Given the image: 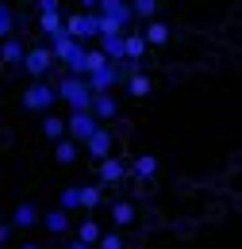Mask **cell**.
I'll return each mask as SVG.
<instances>
[{
	"mask_svg": "<svg viewBox=\"0 0 242 249\" xmlns=\"http://www.w3.org/2000/svg\"><path fill=\"white\" fill-rule=\"evenodd\" d=\"M58 100H61V96H58V85H54V77H46V81H31L27 89H23V111H35V115H50Z\"/></svg>",
	"mask_w": 242,
	"mask_h": 249,
	"instance_id": "obj_3",
	"label": "cell"
},
{
	"mask_svg": "<svg viewBox=\"0 0 242 249\" xmlns=\"http://www.w3.org/2000/svg\"><path fill=\"white\" fill-rule=\"evenodd\" d=\"M150 92H154V81L146 77V69H142V73H135V77L127 81V96H135V100H146Z\"/></svg>",
	"mask_w": 242,
	"mask_h": 249,
	"instance_id": "obj_22",
	"label": "cell"
},
{
	"mask_svg": "<svg viewBox=\"0 0 242 249\" xmlns=\"http://www.w3.org/2000/svg\"><path fill=\"white\" fill-rule=\"evenodd\" d=\"M39 130H42V138H50V142H61V138H69V123L61 119V115H42V123H39Z\"/></svg>",
	"mask_w": 242,
	"mask_h": 249,
	"instance_id": "obj_16",
	"label": "cell"
},
{
	"mask_svg": "<svg viewBox=\"0 0 242 249\" xmlns=\"http://www.w3.org/2000/svg\"><path fill=\"white\" fill-rule=\"evenodd\" d=\"M35 8H39V16H46V12H61L58 0H35Z\"/></svg>",
	"mask_w": 242,
	"mask_h": 249,
	"instance_id": "obj_33",
	"label": "cell"
},
{
	"mask_svg": "<svg viewBox=\"0 0 242 249\" xmlns=\"http://www.w3.org/2000/svg\"><path fill=\"white\" fill-rule=\"evenodd\" d=\"M54 85H58V96H61V104H65L69 111H92V100H96V92H92L89 77H77V73H61Z\"/></svg>",
	"mask_w": 242,
	"mask_h": 249,
	"instance_id": "obj_1",
	"label": "cell"
},
{
	"mask_svg": "<svg viewBox=\"0 0 242 249\" xmlns=\"http://www.w3.org/2000/svg\"><path fill=\"white\" fill-rule=\"evenodd\" d=\"M142 35H146V42H150V46H165V42L173 38V27H169L165 19H150V23L142 27Z\"/></svg>",
	"mask_w": 242,
	"mask_h": 249,
	"instance_id": "obj_20",
	"label": "cell"
},
{
	"mask_svg": "<svg viewBox=\"0 0 242 249\" xmlns=\"http://www.w3.org/2000/svg\"><path fill=\"white\" fill-rule=\"evenodd\" d=\"M131 8H135V19L146 27L150 19H158V0H131Z\"/></svg>",
	"mask_w": 242,
	"mask_h": 249,
	"instance_id": "obj_27",
	"label": "cell"
},
{
	"mask_svg": "<svg viewBox=\"0 0 242 249\" xmlns=\"http://www.w3.org/2000/svg\"><path fill=\"white\" fill-rule=\"evenodd\" d=\"M65 31L89 46L92 38H100V19H96V12H73V16H65Z\"/></svg>",
	"mask_w": 242,
	"mask_h": 249,
	"instance_id": "obj_5",
	"label": "cell"
},
{
	"mask_svg": "<svg viewBox=\"0 0 242 249\" xmlns=\"http://www.w3.org/2000/svg\"><path fill=\"white\" fill-rule=\"evenodd\" d=\"M108 215H112V222H116V230H123V226H131V222H135L139 211H135V203H131V199H112V203H108Z\"/></svg>",
	"mask_w": 242,
	"mask_h": 249,
	"instance_id": "obj_14",
	"label": "cell"
},
{
	"mask_svg": "<svg viewBox=\"0 0 242 249\" xmlns=\"http://www.w3.org/2000/svg\"><path fill=\"white\" fill-rule=\"evenodd\" d=\"M81 199H85V211H96L104 203V184L100 180L96 184H81Z\"/></svg>",
	"mask_w": 242,
	"mask_h": 249,
	"instance_id": "obj_26",
	"label": "cell"
},
{
	"mask_svg": "<svg viewBox=\"0 0 242 249\" xmlns=\"http://www.w3.org/2000/svg\"><path fill=\"white\" fill-rule=\"evenodd\" d=\"M12 222H16L20 230H31V226H42V211H39L35 203H20V207L12 211Z\"/></svg>",
	"mask_w": 242,
	"mask_h": 249,
	"instance_id": "obj_17",
	"label": "cell"
},
{
	"mask_svg": "<svg viewBox=\"0 0 242 249\" xmlns=\"http://www.w3.org/2000/svg\"><path fill=\"white\" fill-rule=\"evenodd\" d=\"M54 65H61L58 54H54V46H50V42H39V46H31V50H27L23 73H27L31 81H46V77L54 73Z\"/></svg>",
	"mask_w": 242,
	"mask_h": 249,
	"instance_id": "obj_4",
	"label": "cell"
},
{
	"mask_svg": "<svg viewBox=\"0 0 242 249\" xmlns=\"http://www.w3.org/2000/svg\"><path fill=\"white\" fill-rule=\"evenodd\" d=\"M39 31L46 35V38L65 35V16H61V12H46V16H39Z\"/></svg>",
	"mask_w": 242,
	"mask_h": 249,
	"instance_id": "obj_21",
	"label": "cell"
},
{
	"mask_svg": "<svg viewBox=\"0 0 242 249\" xmlns=\"http://www.w3.org/2000/svg\"><path fill=\"white\" fill-rule=\"evenodd\" d=\"M50 46H54V54H58V62L65 65V73H77V77H89V65H85V58H89V46L85 42H77L73 35H54V38H46Z\"/></svg>",
	"mask_w": 242,
	"mask_h": 249,
	"instance_id": "obj_2",
	"label": "cell"
},
{
	"mask_svg": "<svg viewBox=\"0 0 242 249\" xmlns=\"http://www.w3.org/2000/svg\"><path fill=\"white\" fill-rule=\"evenodd\" d=\"M81 4V12H100V0H77Z\"/></svg>",
	"mask_w": 242,
	"mask_h": 249,
	"instance_id": "obj_34",
	"label": "cell"
},
{
	"mask_svg": "<svg viewBox=\"0 0 242 249\" xmlns=\"http://www.w3.org/2000/svg\"><path fill=\"white\" fill-rule=\"evenodd\" d=\"M96 249H127V246H123V234H120V230H108V234L100 238V246H96Z\"/></svg>",
	"mask_w": 242,
	"mask_h": 249,
	"instance_id": "obj_31",
	"label": "cell"
},
{
	"mask_svg": "<svg viewBox=\"0 0 242 249\" xmlns=\"http://www.w3.org/2000/svg\"><path fill=\"white\" fill-rule=\"evenodd\" d=\"M100 12H104V16H116L127 31H131V23H135V8H131V0H100Z\"/></svg>",
	"mask_w": 242,
	"mask_h": 249,
	"instance_id": "obj_13",
	"label": "cell"
},
{
	"mask_svg": "<svg viewBox=\"0 0 242 249\" xmlns=\"http://www.w3.org/2000/svg\"><path fill=\"white\" fill-rule=\"evenodd\" d=\"M73 234H77V242H85V246H100V238H104L108 230H104V226H100L96 218H81Z\"/></svg>",
	"mask_w": 242,
	"mask_h": 249,
	"instance_id": "obj_18",
	"label": "cell"
},
{
	"mask_svg": "<svg viewBox=\"0 0 242 249\" xmlns=\"http://www.w3.org/2000/svg\"><path fill=\"white\" fill-rule=\"evenodd\" d=\"M85 157H92L96 165H100V161H108V157H116V134H112V126H108V123H104L89 142H85Z\"/></svg>",
	"mask_w": 242,
	"mask_h": 249,
	"instance_id": "obj_6",
	"label": "cell"
},
{
	"mask_svg": "<svg viewBox=\"0 0 242 249\" xmlns=\"http://www.w3.org/2000/svg\"><path fill=\"white\" fill-rule=\"evenodd\" d=\"M154 173H158V157H150V154L135 157V177H142V180H150Z\"/></svg>",
	"mask_w": 242,
	"mask_h": 249,
	"instance_id": "obj_28",
	"label": "cell"
},
{
	"mask_svg": "<svg viewBox=\"0 0 242 249\" xmlns=\"http://www.w3.org/2000/svg\"><path fill=\"white\" fill-rule=\"evenodd\" d=\"M27 50H31V46H23V38H20V35H16V38H4V65H8V73L23 69Z\"/></svg>",
	"mask_w": 242,
	"mask_h": 249,
	"instance_id": "obj_11",
	"label": "cell"
},
{
	"mask_svg": "<svg viewBox=\"0 0 242 249\" xmlns=\"http://www.w3.org/2000/svg\"><path fill=\"white\" fill-rule=\"evenodd\" d=\"M16 230H20V226H16V222H12V218H8V222H4V226H0V242H4V246H8V242H12V238H16Z\"/></svg>",
	"mask_w": 242,
	"mask_h": 249,
	"instance_id": "obj_32",
	"label": "cell"
},
{
	"mask_svg": "<svg viewBox=\"0 0 242 249\" xmlns=\"http://www.w3.org/2000/svg\"><path fill=\"white\" fill-rule=\"evenodd\" d=\"M16 249H42L39 242H23V246H16Z\"/></svg>",
	"mask_w": 242,
	"mask_h": 249,
	"instance_id": "obj_36",
	"label": "cell"
},
{
	"mask_svg": "<svg viewBox=\"0 0 242 249\" xmlns=\"http://www.w3.org/2000/svg\"><path fill=\"white\" fill-rule=\"evenodd\" d=\"M42 230L54 238V234H65L69 230V211L65 207H50V211H42Z\"/></svg>",
	"mask_w": 242,
	"mask_h": 249,
	"instance_id": "obj_15",
	"label": "cell"
},
{
	"mask_svg": "<svg viewBox=\"0 0 242 249\" xmlns=\"http://www.w3.org/2000/svg\"><path fill=\"white\" fill-rule=\"evenodd\" d=\"M92 115H96L100 123H112V119L120 115V96H116V92H96V100H92Z\"/></svg>",
	"mask_w": 242,
	"mask_h": 249,
	"instance_id": "obj_10",
	"label": "cell"
},
{
	"mask_svg": "<svg viewBox=\"0 0 242 249\" xmlns=\"http://www.w3.org/2000/svg\"><path fill=\"white\" fill-rule=\"evenodd\" d=\"M0 31H4V38H16V35H20V12H16L12 4L0 8Z\"/></svg>",
	"mask_w": 242,
	"mask_h": 249,
	"instance_id": "obj_24",
	"label": "cell"
},
{
	"mask_svg": "<svg viewBox=\"0 0 242 249\" xmlns=\"http://www.w3.org/2000/svg\"><path fill=\"white\" fill-rule=\"evenodd\" d=\"M146 50H150L146 35H135V31H127V62H142V58H146Z\"/></svg>",
	"mask_w": 242,
	"mask_h": 249,
	"instance_id": "obj_23",
	"label": "cell"
},
{
	"mask_svg": "<svg viewBox=\"0 0 242 249\" xmlns=\"http://www.w3.org/2000/svg\"><path fill=\"white\" fill-rule=\"evenodd\" d=\"M123 177H127V161H123V157H108V161L96 165V180L104 188H116Z\"/></svg>",
	"mask_w": 242,
	"mask_h": 249,
	"instance_id": "obj_8",
	"label": "cell"
},
{
	"mask_svg": "<svg viewBox=\"0 0 242 249\" xmlns=\"http://www.w3.org/2000/svg\"><path fill=\"white\" fill-rule=\"evenodd\" d=\"M81 154H85V146H81L77 138H61V142H54V157H58V165H73Z\"/></svg>",
	"mask_w": 242,
	"mask_h": 249,
	"instance_id": "obj_19",
	"label": "cell"
},
{
	"mask_svg": "<svg viewBox=\"0 0 242 249\" xmlns=\"http://www.w3.org/2000/svg\"><path fill=\"white\" fill-rule=\"evenodd\" d=\"M96 46L108 54V62H112V65H123V62H127V35H104Z\"/></svg>",
	"mask_w": 242,
	"mask_h": 249,
	"instance_id": "obj_12",
	"label": "cell"
},
{
	"mask_svg": "<svg viewBox=\"0 0 242 249\" xmlns=\"http://www.w3.org/2000/svg\"><path fill=\"white\" fill-rule=\"evenodd\" d=\"M96 19H100V38H104V35H127V27H123L116 16H104V12H96Z\"/></svg>",
	"mask_w": 242,
	"mask_h": 249,
	"instance_id": "obj_29",
	"label": "cell"
},
{
	"mask_svg": "<svg viewBox=\"0 0 242 249\" xmlns=\"http://www.w3.org/2000/svg\"><path fill=\"white\" fill-rule=\"evenodd\" d=\"M65 123H69V138H77L81 146H85L92 134L104 126L100 119H96V115H92V111H69V115H65Z\"/></svg>",
	"mask_w": 242,
	"mask_h": 249,
	"instance_id": "obj_7",
	"label": "cell"
},
{
	"mask_svg": "<svg viewBox=\"0 0 242 249\" xmlns=\"http://www.w3.org/2000/svg\"><path fill=\"white\" fill-rule=\"evenodd\" d=\"M85 65H89V77H92V73H100L104 65H112V62H108V54H104L100 46H89V58H85Z\"/></svg>",
	"mask_w": 242,
	"mask_h": 249,
	"instance_id": "obj_30",
	"label": "cell"
},
{
	"mask_svg": "<svg viewBox=\"0 0 242 249\" xmlns=\"http://www.w3.org/2000/svg\"><path fill=\"white\" fill-rule=\"evenodd\" d=\"M58 207H65V211H85V199H81V184H69V188H61V196H58Z\"/></svg>",
	"mask_w": 242,
	"mask_h": 249,
	"instance_id": "obj_25",
	"label": "cell"
},
{
	"mask_svg": "<svg viewBox=\"0 0 242 249\" xmlns=\"http://www.w3.org/2000/svg\"><path fill=\"white\" fill-rule=\"evenodd\" d=\"M65 249H96V246H85V242H77V238H73V242H69Z\"/></svg>",
	"mask_w": 242,
	"mask_h": 249,
	"instance_id": "obj_35",
	"label": "cell"
},
{
	"mask_svg": "<svg viewBox=\"0 0 242 249\" xmlns=\"http://www.w3.org/2000/svg\"><path fill=\"white\" fill-rule=\"evenodd\" d=\"M89 85H92V92H116V89L123 85L120 65H104L100 73H92V77H89Z\"/></svg>",
	"mask_w": 242,
	"mask_h": 249,
	"instance_id": "obj_9",
	"label": "cell"
}]
</instances>
